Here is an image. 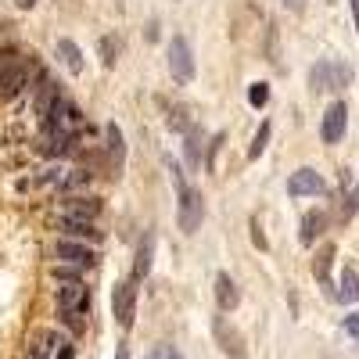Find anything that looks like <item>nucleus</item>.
Masks as SVG:
<instances>
[{
	"instance_id": "obj_1",
	"label": "nucleus",
	"mask_w": 359,
	"mask_h": 359,
	"mask_svg": "<svg viewBox=\"0 0 359 359\" xmlns=\"http://www.w3.org/2000/svg\"><path fill=\"white\" fill-rule=\"evenodd\" d=\"M169 176H172V184H176V191H180V226H184V233H194V230L201 226V219H205V201H201V194L184 180V172H180L176 162H169Z\"/></svg>"
},
{
	"instance_id": "obj_2",
	"label": "nucleus",
	"mask_w": 359,
	"mask_h": 359,
	"mask_svg": "<svg viewBox=\"0 0 359 359\" xmlns=\"http://www.w3.org/2000/svg\"><path fill=\"white\" fill-rule=\"evenodd\" d=\"M111 313H115V320H118L123 331L133 327V316H137V287H133V280H118L115 284V291H111Z\"/></svg>"
},
{
	"instance_id": "obj_3",
	"label": "nucleus",
	"mask_w": 359,
	"mask_h": 359,
	"mask_svg": "<svg viewBox=\"0 0 359 359\" xmlns=\"http://www.w3.org/2000/svg\"><path fill=\"white\" fill-rule=\"evenodd\" d=\"M169 72L176 83L194 79V54H191V43L184 36H172V43H169Z\"/></svg>"
},
{
	"instance_id": "obj_4",
	"label": "nucleus",
	"mask_w": 359,
	"mask_h": 359,
	"mask_svg": "<svg viewBox=\"0 0 359 359\" xmlns=\"http://www.w3.org/2000/svg\"><path fill=\"white\" fill-rule=\"evenodd\" d=\"M352 79V69L348 65H334V62H320L313 72H309V83L313 90H338L341 83Z\"/></svg>"
},
{
	"instance_id": "obj_5",
	"label": "nucleus",
	"mask_w": 359,
	"mask_h": 359,
	"mask_svg": "<svg viewBox=\"0 0 359 359\" xmlns=\"http://www.w3.org/2000/svg\"><path fill=\"white\" fill-rule=\"evenodd\" d=\"M345 130H348V108H345V101H334L331 108L323 111L320 133H323L327 144H338V140H345Z\"/></svg>"
},
{
	"instance_id": "obj_6",
	"label": "nucleus",
	"mask_w": 359,
	"mask_h": 359,
	"mask_svg": "<svg viewBox=\"0 0 359 359\" xmlns=\"http://www.w3.org/2000/svg\"><path fill=\"white\" fill-rule=\"evenodd\" d=\"M287 194H294V198H306V194H323V176L316 172V169H298V172H291V180H287Z\"/></svg>"
},
{
	"instance_id": "obj_7",
	"label": "nucleus",
	"mask_w": 359,
	"mask_h": 359,
	"mask_svg": "<svg viewBox=\"0 0 359 359\" xmlns=\"http://www.w3.org/2000/svg\"><path fill=\"white\" fill-rule=\"evenodd\" d=\"M57 306H62V313H86L90 309V294L86 287L76 280V284H62L57 287Z\"/></svg>"
},
{
	"instance_id": "obj_8",
	"label": "nucleus",
	"mask_w": 359,
	"mask_h": 359,
	"mask_svg": "<svg viewBox=\"0 0 359 359\" xmlns=\"http://www.w3.org/2000/svg\"><path fill=\"white\" fill-rule=\"evenodd\" d=\"M54 255L62 259V262H69V266H76V269H83V266H94V248H86V245H79V241H57V248H54Z\"/></svg>"
},
{
	"instance_id": "obj_9",
	"label": "nucleus",
	"mask_w": 359,
	"mask_h": 359,
	"mask_svg": "<svg viewBox=\"0 0 359 359\" xmlns=\"http://www.w3.org/2000/svg\"><path fill=\"white\" fill-rule=\"evenodd\" d=\"M62 216H76V219H90V223H94L101 216V201L97 198H69Z\"/></svg>"
},
{
	"instance_id": "obj_10",
	"label": "nucleus",
	"mask_w": 359,
	"mask_h": 359,
	"mask_svg": "<svg viewBox=\"0 0 359 359\" xmlns=\"http://www.w3.org/2000/svg\"><path fill=\"white\" fill-rule=\"evenodd\" d=\"M62 230L76 241H101V230L90 219H76V216H62Z\"/></svg>"
},
{
	"instance_id": "obj_11",
	"label": "nucleus",
	"mask_w": 359,
	"mask_h": 359,
	"mask_svg": "<svg viewBox=\"0 0 359 359\" xmlns=\"http://www.w3.org/2000/svg\"><path fill=\"white\" fill-rule=\"evenodd\" d=\"M216 302H219L223 313L237 309V302H241V294H237V284L230 280V273H219L216 277Z\"/></svg>"
},
{
	"instance_id": "obj_12",
	"label": "nucleus",
	"mask_w": 359,
	"mask_h": 359,
	"mask_svg": "<svg viewBox=\"0 0 359 359\" xmlns=\"http://www.w3.org/2000/svg\"><path fill=\"white\" fill-rule=\"evenodd\" d=\"M151 252H155V237L151 233H144V241L137 248V262H133V277L144 280L147 273H151Z\"/></svg>"
},
{
	"instance_id": "obj_13",
	"label": "nucleus",
	"mask_w": 359,
	"mask_h": 359,
	"mask_svg": "<svg viewBox=\"0 0 359 359\" xmlns=\"http://www.w3.org/2000/svg\"><path fill=\"white\" fill-rule=\"evenodd\" d=\"M57 57H62V65H65L72 76L83 72V50H79L72 40H57Z\"/></svg>"
},
{
	"instance_id": "obj_14",
	"label": "nucleus",
	"mask_w": 359,
	"mask_h": 359,
	"mask_svg": "<svg viewBox=\"0 0 359 359\" xmlns=\"http://www.w3.org/2000/svg\"><path fill=\"white\" fill-rule=\"evenodd\" d=\"M69 140H72V133L57 130V126H47V133H43V155H65Z\"/></svg>"
},
{
	"instance_id": "obj_15",
	"label": "nucleus",
	"mask_w": 359,
	"mask_h": 359,
	"mask_svg": "<svg viewBox=\"0 0 359 359\" xmlns=\"http://www.w3.org/2000/svg\"><path fill=\"white\" fill-rule=\"evenodd\" d=\"M54 345H62V341H57V334L54 331H40L33 341H29V359H50Z\"/></svg>"
},
{
	"instance_id": "obj_16",
	"label": "nucleus",
	"mask_w": 359,
	"mask_h": 359,
	"mask_svg": "<svg viewBox=\"0 0 359 359\" xmlns=\"http://www.w3.org/2000/svg\"><path fill=\"white\" fill-rule=\"evenodd\" d=\"M338 298L341 302H359V277H355L352 266H345L341 277H338Z\"/></svg>"
},
{
	"instance_id": "obj_17",
	"label": "nucleus",
	"mask_w": 359,
	"mask_h": 359,
	"mask_svg": "<svg viewBox=\"0 0 359 359\" xmlns=\"http://www.w3.org/2000/svg\"><path fill=\"white\" fill-rule=\"evenodd\" d=\"M323 212H306V219H302V245H313L316 237H320V230H323Z\"/></svg>"
},
{
	"instance_id": "obj_18",
	"label": "nucleus",
	"mask_w": 359,
	"mask_h": 359,
	"mask_svg": "<svg viewBox=\"0 0 359 359\" xmlns=\"http://www.w3.org/2000/svg\"><path fill=\"white\" fill-rule=\"evenodd\" d=\"M331 262H334V245H323V248L316 252V262H313V273H316V280H323V284H327V273H331Z\"/></svg>"
},
{
	"instance_id": "obj_19",
	"label": "nucleus",
	"mask_w": 359,
	"mask_h": 359,
	"mask_svg": "<svg viewBox=\"0 0 359 359\" xmlns=\"http://www.w3.org/2000/svg\"><path fill=\"white\" fill-rule=\"evenodd\" d=\"M104 137H108V151H111V158H115V169H118V165H123V130H118L115 123H108Z\"/></svg>"
},
{
	"instance_id": "obj_20",
	"label": "nucleus",
	"mask_w": 359,
	"mask_h": 359,
	"mask_svg": "<svg viewBox=\"0 0 359 359\" xmlns=\"http://www.w3.org/2000/svg\"><path fill=\"white\" fill-rule=\"evenodd\" d=\"M266 144H269V123L259 126V133H255V140H252V147H248V158H252V162L266 151Z\"/></svg>"
},
{
	"instance_id": "obj_21",
	"label": "nucleus",
	"mask_w": 359,
	"mask_h": 359,
	"mask_svg": "<svg viewBox=\"0 0 359 359\" xmlns=\"http://www.w3.org/2000/svg\"><path fill=\"white\" fill-rule=\"evenodd\" d=\"M115 54H118V40H115V36H104V40H101V65H104V69L115 65Z\"/></svg>"
},
{
	"instance_id": "obj_22",
	"label": "nucleus",
	"mask_w": 359,
	"mask_h": 359,
	"mask_svg": "<svg viewBox=\"0 0 359 359\" xmlns=\"http://www.w3.org/2000/svg\"><path fill=\"white\" fill-rule=\"evenodd\" d=\"M266 101H269V86H266V83H252V86H248V104H252V108H262Z\"/></svg>"
},
{
	"instance_id": "obj_23",
	"label": "nucleus",
	"mask_w": 359,
	"mask_h": 359,
	"mask_svg": "<svg viewBox=\"0 0 359 359\" xmlns=\"http://www.w3.org/2000/svg\"><path fill=\"white\" fill-rule=\"evenodd\" d=\"M187 158H191V165H201V137H198V130H187Z\"/></svg>"
},
{
	"instance_id": "obj_24",
	"label": "nucleus",
	"mask_w": 359,
	"mask_h": 359,
	"mask_svg": "<svg viewBox=\"0 0 359 359\" xmlns=\"http://www.w3.org/2000/svg\"><path fill=\"white\" fill-rule=\"evenodd\" d=\"M341 327H345V334H348V338H352V341L359 345V313H348Z\"/></svg>"
},
{
	"instance_id": "obj_25",
	"label": "nucleus",
	"mask_w": 359,
	"mask_h": 359,
	"mask_svg": "<svg viewBox=\"0 0 359 359\" xmlns=\"http://www.w3.org/2000/svg\"><path fill=\"white\" fill-rule=\"evenodd\" d=\"M54 280H62V284H76L79 273L76 269H65V266H54Z\"/></svg>"
},
{
	"instance_id": "obj_26",
	"label": "nucleus",
	"mask_w": 359,
	"mask_h": 359,
	"mask_svg": "<svg viewBox=\"0 0 359 359\" xmlns=\"http://www.w3.org/2000/svg\"><path fill=\"white\" fill-rule=\"evenodd\" d=\"M65 323L72 327V331H83V313H65Z\"/></svg>"
},
{
	"instance_id": "obj_27",
	"label": "nucleus",
	"mask_w": 359,
	"mask_h": 359,
	"mask_svg": "<svg viewBox=\"0 0 359 359\" xmlns=\"http://www.w3.org/2000/svg\"><path fill=\"white\" fill-rule=\"evenodd\" d=\"M147 359H172V348L169 345H158L155 352H147Z\"/></svg>"
},
{
	"instance_id": "obj_28",
	"label": "nucleus",
	"mask_w": 359,
	"mask_h": 359,
	"mask_svg": "<svg viewBox=\"0 0 359 359\" xmlns=\"http://www.w3.org/2000/svg\"><path fill=\"white\" fill-rule=\"evenodd\" d=\"M252 241H255L259 248H266V233H262V226H259V223H252Z\"/></svg>"
},
{
	"instance_id": "obj_29",
	"label": "nucleus",
	"mask_w": 359,
	"mask_h": 359,
	"mask_svg": "<svg viewBox=\"0 0 359 359\" xmlns=\"http://www.w3.org/2000/svg\"><path fill=\"white\" fill-rule=\"evenodd\" d=\"M284 8H287V11H302L306 0H284Z\"/></svg>"
},
{
	"instance_id": "obj_30",
	"label": "nucleus",
	"mask_w": 359,
	"mask_h": 359,
	"mask_svg": "<svg viewBox=\"0 0 359 359\" xmlns=\"http://www.w3.org/2000/svg\"><path fill=\"white\" fill-rule=\"evenodd\" d=\"M15 8H22V11H33V8H36V0H15Z\"/></svg>"
},
{
	"instance_id": "obj_31",
	"label": "nucleus",
	"mask_w": 359,
	"mask_h": 359,
	"mask_svg": "<svg viewBox=\"0 0 359 359\" xmlns=\"http://www.w3.org/2000/svg\"><path fill=\"white\" fill-rule=\"evenodd\" d=\"M115 359H130V348H126V345H118V348H115Z\"/></svg>"
},
{
	"instance_id": "obj_32",
	"label": "nucleus",
	"mask_w": 359,
	"mask_h": 359,
	"mask_svg": "<svg viewBox=\"0 0 359 359\" xmlns=\"http://www.w3.org/2000/svg\"><path fill=\"white\" fill-rule=\"evenodd\" d=\"M57 359H72V348L65 345V348H57Z\"/></svg>"
},
{
	"instance_id": "obj_33",
	"label": "nucleus",
	"mask_w": 359,
	"mask_h": 359,
	"mask_svg": "<svg viewBox=\"0 0 359 359\" xmlns=\"http://www.w3.org/2000/svg\"><path fill=\"white\" fill-rule=\"evenodd\" d=\"M352 18H355V25H359V0H352Z\"/></svg>"
},
{
	"instance_id": "obj_34",
	"label": "nucleus",
	"mask_w": 359,
	"mask_h": 359,
	"mask_svg": "<svg viewBox=\"0 0 359 359\" xmlns=\"http://www.w3.org/2000/svg\"><path fill=\"white\" fill-rule=\"evenodd\" d=\"M172 359H184V355H180V352H176V348H172Z\"/></svg>"
}]
</instances>
